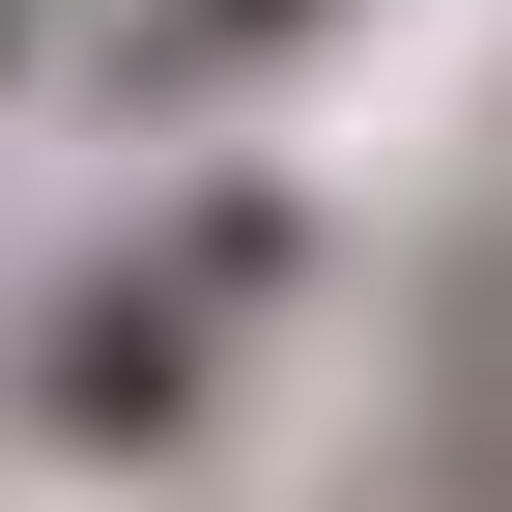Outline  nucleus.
Returning <instances> with one entry per match:
<instances>
[{"mask_svg": "<svg viewBox=\"0 0 512 512\" xmlns=\"http://www.w3.org/2000/svg\"><path fill=\"white\" fill-rule=\"evenodd\" d=\"M285 256H313L285 200H171V228H143V256H114V285L29 342V427H57V456H143V427L200 399V342H228L256 285H285Z\"/></svg>", "mask_w": 512, "mask_h": 512, "instance_id": "1", "label": "nucleus"}, {"mask_svg": "<svg viewBox=\"0 0 512 512\" xmlns=\"http://www.w3.org/2000/svg\"><path fill=\"white\" fill-rule=\"evenodd\" d=\"M285 29H313V0H143L86 86H143V114H171V86H228V57H285Z\"/></svg>", "mask_w": 512, "mask_h": 512, "instance_id": "2", "label": "nucleus"}, {"mask_svg": "<svg viewBox=\"0 0 512 512\" xmlns=\"http://www.w3.org/2000/svg\"><path fill=\"white\" fill-rule=\"evenodd\" d=\"M0 57H57V0H0Z\"/></svg>", "mask_w": 512, "mask_h": 512, "instance_id": "3", "label": "nucleus"}]
</instances>
